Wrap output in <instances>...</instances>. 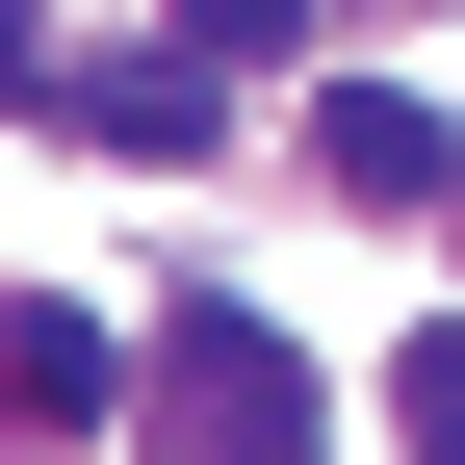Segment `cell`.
Instances as JSON below:
<instances>
[{
	"label": "cell",
	"instance_id": "obj_7",
	"mask_svg": "<svg viewBox=\"0 0 465 465\" xmlns=\"http://www.w3.org/2000/svg\"><path fill=\"white\" fill-rule=\"evenodd\" d=\"M0 104H52V26H26V0H0Z\"/></svg>",
	"mask_w": 465,
	"mask_h": 465
},
{
	"label": "cell",
	"instance_id": "obj_2",
	"mask_svg": "<svg viewBox=\"0 0 465 465\" xmlns=\"http://www.w3.org/2000/svg\"><path fill=\"white\" fill-rule=\"evenodd\" d=\"M311 182H336V207H440V182H465V130H440L414 78H311Z\"/></svg>",
	"mask_w": 465,
	"mask_h": 465
},
{
	"label": "cell",
	"instance_id": "obj_5",
	"mask_svg": "<svg viewBox=\"0 0 465 465\" xmlns=\"http://www.w3.org/2000/svg\"><path fill=\"white\" fill-rule=\"evenodd\" d=\"M388 440H414V465H465V336H414V362H388Z\"/></svg>",
	"mask_w": 465,
	"mask_h": 465
},
{
	"label": "cell",
	"instance_id": "obj_3",
	"mask_svg": "<svg viewBox=\"0 0 465 465\" xmlns=\"http://www.w3.org/2000/svg\"><path fill=\"white\" fill-rule=\"evenodd\" d=\"M0 414H26V440H104V414H130L104 311H0Z\"/></svg>",
	"mask_w": 465,
	"mask_h": 465
},
{
	"label": "cell",
	"instance_id": "obj_1",
	"mask_svg": "<svg viewBox=\"0 0 465 465\" xmlns=\"http://www.w3.org/2000/svg\"><path fill=\"white\" fill-rule=\"evenodd\" d=\"M182 465H311V362H284L232 284L182 311Z\"/></svg>",
	"mask_w": 465,
	"mask_h": 465
},
{
	"label": "cell",
	"instance_id": "obj_6",
	"mask_svg": "<svg viewBox=\"0 0 465 465\" xmlns=\"http://www.w3.org/2000/svg\"><path fill=\"white\" fill-rule=\"evenodd\" d=\"M182 52L232 78V52H311V0H182Z\"/></svg>",
	"mask_w": 465,
	"mask_h": 465
},
{
	"label": "cell",
	"instance_id": "obj_4",
	"mask_svg": "<svg viewBox=\"0 0 465 465\" xmlns=\"http://www.w3.org/2000/svg\"><path fill=\"white\" fill-rule=\"evenodd\" d=\"M78 130H104V155H207V52H155V78H78Z\"/></svg>",
	"mask_w": 465,
	"mask_h": 465
}]
</instances>
